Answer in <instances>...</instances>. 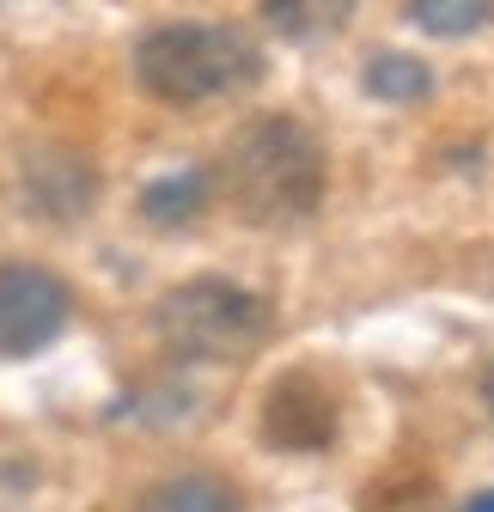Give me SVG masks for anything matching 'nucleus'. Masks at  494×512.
<instances>
[{"label":"nucleus","instance_id":"f257e3e1","mask_svg":"<svg viewBox=\"0 0 494 512\" xmlns=\"http://www.w3.org/2000/svg\"><path fill=\"white\" fill-rule=\"evenodd\" d=\"M330 159L299 116H251L220 153V196L251 226H293L324 202Z\"/></svg>","mask_w":494,"mask_h":512},{"label":"nucleus","instance_id":"f03ea898","mask_svg":"<svg viewBox=\"0 0 494 512\" xmlns=\"http://www.w3.org/2000/svg\"><path fill=\"white\" fill-rule=\"evenodd\" d=\"M135 80L171 110L220 104L263 80V43L232 19H171L135 43Z\"/></svg>","mask_w":494,"mask_h":512},{"label":"nucleus","instance_id":"7ed1b4c3","mask_svg":"<svg viewBox=\"0 0 494 512\" xmlns=\"http://www.w3.org/2000/svg\"><path fill=\"white\" fill-rule=\"evenodd\" d=\"M275 330V305L238 281H183L171 293H159L153 305V336L171 360H244L257 354Z\"/></svg>","mask_w":494,"mask_h":512},{"label":"nucleus","instance_id":"20e7f679","mask_svg":"<svg viewBox=\"0 0 494 512\" xmlns=\"http://www.w3.org/2000/svg\"><path fill=\"white\" fill-rule=\"evenodd\" d=\"M74 317V293L43 263H0V354L19 360L49 348Z\"/></svg>","mask_w":494,"mask_h":512},{"label":"nucleus","instance_id":"39448f33","mask_svg":"<svg viewBox=\"0 0 494 512\" xmlns=\"http://www.w3.org/2000/svg\"><path fill=\"white\" fill-rule=\"evenodd\" d=\"M25 208L37 220H55V226H68L80 220L92 202H98V171L92 159H80L74 147H37L25 159Z\"/></svg>","mask_w":494,"mask_h":512},{"label":"nucleus","instance_id":"423d86ee","mask_svg":"<svg viewBox=\"0 0 494 512\" xmlns=\"http://www.w3.org/2000/svg\"><path fill=\"white\" fill-rule=\"evenodd\" d=\"M263 433L275 439V445H293V452H312V445H330V433H336V403L324 397V384L318 378H287V384H275L269 391V421H263Z\"/></svg>","mask_w":494,"mask_h":512},{"label":"nucleus","instance_id":"0eeeda50","mask_svg":"<svg viewBox=\"0 0 494 512\" xmlns=\"http://www.w3.org/2000/svg\"><path fill=\"white\" fill-rule=\"evenodd\" d=\"M135 512H244L238 488L226 476H208V470H177L165 482H153L141 494Z\"/></svg>","mask_w":494,"mask_h":512},{"label":"nucleus","instance_id":"6e6552de","mask_svg":"<svg viewBox=\"0 0 494 512\" xmlns=\"http://www.w3.org/2000/svg\"><path fill=\"white\" fill-rule=\"evenodd\" d=\"M208 196H214V177L202 165H183V171H165L141 189V214L153 226H190L208 208Z\"/></svg>","mask_w":494,"mask_h":512},{"label":"nucleus","instance_id":"1a4fd4ad","mask_svg":"<svg viewBox=\"0 0 494 512\" xmlns=\"http://www.w3.org/2000/svg\"><path fill=\"white\" fill-rule=\"evenodd\" d=\"M360 0H263V25L287 43H324L354 19Z\"/></svg>","mask_w":494,"mask_h":512},{"label":"nucleus","instance_id":"9d476101","mask_svg":"<svg viewBox=\"0 0 494 512\" xmlns=\"http://www.w3.org/2000/svg\"><path fill=\"white\" fill-rule=\"evenodd\" d=\"M360 86L385 98V104H421L427 92H434V68H427L421 55H403V49H379V55H366V68H360Z\"/></svg>","mask_w":494,"mask_h":512},{"label":"nucleus","instance_id":"9b49d317","mask_svg":"<svg viewBox=\"0 0 494 512\" xmlns=\"http://www.w3.org/2000/svg\"><path fill=\"white\" fill-rule=\"evenodd\" d=\"M403 13L427 37H476L494 25V0H403Z\"/></svg>","mask_w":494,"mask_h":512},{"label":"nucleus","instance_id":"f8f14e48","mask_svg":"<svg viewBox=\"0 0 494 512\" xmlns=\"http://www.w3.org/2000/svg\"><path fill=\"white\" fill-rule=\"evenodd\" d=\"M482 397H488V409H494V366H488V378H482Z\"/></svg>","mask_w":494,"mask_h":512},{"label":"nucleus","instance_id":"ddd939ff","mask_svg":"<svg viewBox=\"0 0 494 512\" xmlns=\"http://www.w3.org/2000/svg\"><path fill=\"white\" fill-rule=\"evenodd\" d=\"M470 512H494V494H482V500H470Z\"/></svg>","mask_w":494,"mask_h":512}]
</instances>
